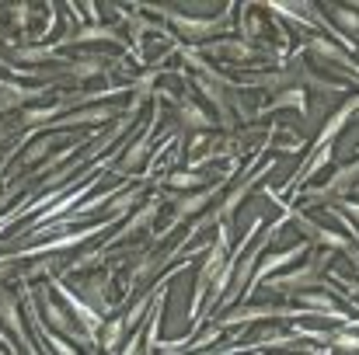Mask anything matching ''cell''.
<instances>
[{"label":"cell","instance_id":"cell-32","mask_svg":"<svg viewBox=\"0 0 359 355\" xmlns=\"http://www.w3.org/2000/svg\"><path fill=\"white\" fill-rule=\"evenodd\" d=\"M122 355H143V338H140V331L126 342V349H122Z\"/></svg>","mask_w":359,"mask_h":355},{"label":"cell","instance_id":"cell-21","mask_svg":"<svg viewBox=\"0 0 359 355\" xmlns=\"http://www.w3.org/2000/svg\"><path fill=\"white\" fill-rule=\"evenodd\" d=\"M81 293L88 296V303H91L95 314L98 310H109V275H98V279L81 282Z\"/></svg>","mask_w":359,"mask_h":355},{"label":"cell","instance_id":"cell-6","mask_svg":"<svg viewBox=\"0 0 359 355\" xmlns=\"http://www.w3.org/2000/svg\"><path fill=\"white\" fill-rule=\"evenodd\" d=\"M307 53H314L318 60H325V63H335V67H342V70H349V77H356L359 81V63L342 49V46H335L332 39H325V35H307Z\"/></svg>","mask_w":359,"mask_h":355},{"label":"cell","instance_id":"cell-5","mask_svg":"<svg viewBox=\"0 0 359 355\" xmlns=\"http://www.w3.org/2000/svg\"><path fill=\"white\" fill-rule=\"evenodd\" d=\"M49 91H53V84H18V81H0V116L25 112V109H32L39 98H46Z\"/></svg>","mask_w":359,"mask_h":355},{"label":"cell","instance_id":"cell-14","mask_svg":"<svg viewBox=\"0 0 359 355\" xmlns=\"http://www.w3.org/2000/svg\"><path fill=\"white\" fill-rule=\"evenodd\" d=\"M220 188H224V185H210V188H203V192H192V195L175 199V223H182V220H189V216L203 213V209L210 206V199H213Z\"/></svg>","mask_w":359,"mask_h":355},{"label":"cell","instance_id":"cell-35","mask_svg":"<svg viewBox=\"0 0 359 355\" xmlns=\"http://www.w3.org/2000/svg\"><path fill=\"white\" fill-rule=\"evenodd\" d=\"M325 355H328V352H325Z\"/></svg>","mask_w":359,"mask_h":355},{"label":"cell","instance_id":"cell-26","mask_svg":"<svg viewBox=\"0 0 359 355\" xmlns=\"http://www.w3.org/2000/svg\"><path fill=\"white\" fill-rule=\"evenodd\" d=\"M56 139H60V132H42L32 146H25V157H21V160H25V164H39V160L56 146Z\"/></svg>","mask_w":359,"mask_h":355},{"label":"cell","instance_id":"cell-20","mask_svg":"<svg viewBox=\"0 0 359 355\" xmlns=\"http://www.w3.org/2000/svg\"><path fill=\"white\" fill-rule=\"evenodd\" d=\"M11 53H14V60L39 67V63H49V60L60 53V46H56V42H49V46H11Z\"/></svg>","mask_w":359,"mask_h":355},{"label":"cell","instance_id":"cell-33","mask_svg":"<svg viewBox=\"0 0 359 355\" xmlns=\"http://www.w3.org/2000/svg\"><path fill=\"white\" fill-rule=\"evenodd\" d=\"M7 164H11V157H0V185H4V174H7Z\"/></svg>","mask_w":359,"mask_h":355},{"label":"cell","instance_id":"cell-12","mask_svg":"<svg viewBox=\"0 0 359 355\" xmlns=\"http://www.w3.org/2000/svg\"><path fill=\"white\" fill-rule=\"evenodd\" d=\"M304 254H307V240H304V244H297V247H290V251H283V254H272V258H265V261H262V268H255V275H251L248 289H255L258 282L272 279V272H279V268L293 265V261H297V258H304Z\"/></svg>","mask_w":359,"mask_h":355},{"label":"cell","instance_id":"cell-29","mask_svg":"<svg viewBox=\"0 0 359 355\" xmlns=\"http://www.w3.org/2000/svg\"><path fill=\"white\" fill-rule=\"evenodd\" d=\"M328 345H335V349H349V352H359V335H349V331H328V338H325Z\"/></svg>","mask_w":359,"mask_h":355},{"label":"cell","instance_id":"cell-19","mask_svg":"<svg viewBox=\"0 0 359 355\" xmlns=\"http://www.w3.org/2000/svg\"><path fill=\"white\" fill-rule=\"evenodd\" d=\"M77 42H84V46H91V42H119V35H116L112 28L88 25V28H81V32L67 35V39H63V42H56V46H77Z\"/></svg>","mask_w":359,"mask_h":355},{"label":"cell","instance_id":"cell-23","mask_svg":"<svg viewBox=\"0 0 359 355\" xmlns=\"http://www.w3.org/2000/svg\"><path fill=\"white\" fill-rule=\"evenodd\" d=\"M122 335H129V328H126V321H122V317L109 321V324H102V338H98L102 352H105V355H119Z\"/></svg>","mask_w":359,"mask_h":355},{"label":"cell","instance_id":"cell-34","mask_svg":"<svg viewBox=\"0 0 359 355\" xmlns=\"http://www.w3.org/2000/svg\"><path fill=\"white\" fill-rule=\"evenodd\" d=\"M353 293H356V296H359V286H353Z\"/></svg>","mask_w":359,"mask_h":355},{"label":"cell","instance_id":"cell-28","mask_svg":"<svg viewBox=\"0 0 359 355\" xmlns=\"http://www.w3.org/2000/svg\"><path fill=\"white\" fill-rule=\"evenodd\" d=\"M164 185L192 192V188H199V185H206V181H203V174H196V171H175V174H168V178H164Z\"/></svg>","mask_w":359,"mask_h":355},{"label":"cell","instance_id":"cell-31","mask_svg":"<svg viewBox=\"0 0 359 355\" xmlns=\"http://www.w3.org/2000/svg\"><path fill=\"white\" fill-rule=\"evenodd\" d=\"M335 209L342 213V216H353L359 223V202H349V199H342V202H335Z\"/></svg>","mask_w":359,"mask_h":355},{"label":"cell","instance_id":"cell-25","mask_svg":"<svg viewBox=\"0 0 359 355\" xmlns=\"http://www.w3.org/2000/svg\"><path fill=\"white\" fill-rule=\"evenodd\" d=\"M178 118H182L185 129H213V118L192 102H178Z\"/></svg>","mask_w":359,"mask_h":355},{"label":"cell","instance_id":"cell-7","mask_svg":"<svg viewBox=\"0 0 359 355\" xmlns=\"http://www.w3.org/2000/svg\"><path fill=\"white\" fill-rule=\"evenodd\" d=\"M210 56L217 60H234V63H248V60H258L265 56V46L262 42H241V39H217L206 46Z\"/></svg>","mask_w":359,"mask_h":355},{"label":"cell","instance_id":"cell-22","mask_svg":"<svg viewBox=\"0 0 359 355\" xmlns=\"http://www.w3.org/2000/svg\"><path fill=\"white\" fill-rule=\"evenodd\" d=\"M154 216H157V199H154L150 206H143V209H140V213H136V216H133V220H129L116 237H109V244H119V240H129L133 234H140L143 227H150V223H154Z\"/></svg>","mask_w":359,"mask_h":355},{"label":"cell","instance_id":"cell-1","mask_svg":"<svg viewBox=\"0 0 359 355\" xmlns=\"http://www.w3.org/2000/svg\"><path fill=\"white\" fill-rule=\"evenodd\" d=\"M227 247H231V223H220L217 244L210 247L206 265L199 268V279H196V286H192V303H189V321H192V324H196V317H199V310H203V296H206V289H213V282H217V275H220V268H224Z\"/></svg>","mask_w":359,"mask_h":355},{"label":"cell","instance_id":"cell-13","mask_svg":"<svg viewBox=\"0 0 359 355\" xmlns=\"http://www.w3.org/2000/svg\"><path fill=\"white\" fill-rule=\"evenodd\" d=\"M356 109H359V98H349V102H346V105H342L335 116L328 118V122H325V129H321V136L314 139V150H321V146H332V139H335V136H339V132L349 125V118L356 116Z\"/></svg>","mask_w":359,"mask_h":355},{"label":"cell","instance_id":"cell-9","mask_svg":"<svg viewBox=\"0 0 359 355\" xmlns=\"http://www.w3.org/2000/svg\"><path fill=\"white\" fill-rule=\"evenodd\" d=\"M116 116V109L109 105V102H102V105H95V109H77V112H70V116H60L53 125H46L49 132H67L70 125H102V122H109V118Z\"/></svg>","mask_w":359,"mask_h":355},{"label":"cell","instance_id":"cell-8","mask_svg":"<svg viewBox=\"0 0 359 355\" xmlns=\"http://www.w3.org/2000/svg\"><path fill=\"white\" fill-rule=\"evenodd\" d=\"M290 220L300 227V234L311 237L314 244H321V247H328V251H346V254L353 251V244L339 234V230H328V227H321V223H314V220H307V216H300V213H290Z\"/></svg>","mask_w":359,"mask_h":355},{"label":"cell","instance_id":"cell-18","mask_svg":"<svg viewBox=\"0 0 359 355\" xmlns=\"http://www.w3.org/2000/svg\"><path fill=\"white\" fill-rule=\"evenodd\" d=\"M328 14H332V28H335V35L346 32L349 42H353V35H359V11L346 7V4H335V7H328Z\"/></svg>","mask_w":359,"mask_h":355},{"label":"cell","instance_id":"cell-17","mask_svg":"<svg viewBox=\"0 0 359 355\" xmlns=\"http://www.w3.org/2000/svg\"><path fill=\"white\" fill-rule=\"evenodd\" d=\"M105 67H109V60H105V56H81V60H74V63H67V67H63V77L91 81V77H98Z\"/></svg>","mask_w":359,"mask_h":355},{"label":"cell","instance_id":"cell-24","mask_svg":"<svg viewBox=\"0 0 359 355\" xmlns=\"http://www.w3.org/2000/svg\"><path fill=\"white\" fill-rule=\"evenodd\" d=\"M276 109H297L300 116H307V95H304L300 88H286V91H279V95L272 98V105H269L265 112H276Z\"/></svg>","mask_w":359,"mask_h":355},{"label":"cell","instance_id":"cell-4","mask_svg":"<svg viewBox=\"0 0 359 355\" xmlns=\"http://www.w3.org/2000/svg\"><path fill=\"white\" fill-rule=\"evenodd\" d=\"M359 185V157L353 164H342L321 188H311V192H304V202H342L346 199V192H353Z\"/></svg>","mask_w":359,"mask_h":355},{"label":"cell","instance_id":"cell-3","mask_svg":"<svg viewBox=\"0 0 359 355\" xmlns=\"http://www.w3.org/2000/svg\"><path fill=\"white\" fill-rule=\"evenodd\" d=\"M325 261H328V254H321V258H314L311 265H300V268H293V272H286V275H272V279H265V286L272 289V293H290V296H300V293H307L311 286H321L325 282Z\"/></svg>","mask_w":359,"mask_h":355},{"label":"cell","instance_id":"cell-10","mask_svg":"<svg viewBox=\"0 0 359 355\" xmlns=\"http://www.w3.org/2000/svg\"><path fill=\"white\" fill-rule=\"evenodd\" d=\"M300 310H286L276 303H262V307H244L238 314H231L220 328H234V324H258V321H272V317H297Z\"/></svg>","mask_w":359,"mask_h":355},{"label":"cell","instance_id":"cell-15","mask_svg":"<svg viewBox=\"0 0 359 355\" xmlns=\"http://www.w3.org/2000/svg\"><path fill=\"white\" fill-rule=\"evenodd\" d=\"M42 310H46L49 324H53L60 335H67L70 342H77V345H88V342H91V335H88V331H77V328H74V321H70V317H67V314H63V310H60L53 300H42Z\"/></svg>","mask_w":359,"mask_h":355},{"label":"cell","instance_id":"cell-16","mask_svg":"<svg viewBox=\"0 0 359 355\" xmlns=\"http://www.w3.org/2000/svg\"><path fill=\"white\" fill-rule=\"evenodd\" d=\"M53 289H56V293H60V296H63V300H67L70 307H74V314H77V317L84 321L88 335H95V331L102 328V317H98V314H95V310H91L88 303H81V300H77V293H70V289H67L63 282H56V279H53Z\"/></svg>","mask_w":359,"mask_h":355},{"label":"cell","instance_id":"cell-2","mask_svg":"<svg viewBox=\"0 0 359 355\" xmlns=\"http://www.w3.org/2000/svg\"><path fill=\"white\" fill-rule=\"evenodd\" d=\"M154 14H164L171 25H175V32L182 35V39H189V42H206V39H213L217 32H224L227 25H231V11H224V14H217V18H189V14H182V11H175V7H150Z\"/></svg>","mask_w":359,"mask_h":355},{"label":"cell","instance_id":"cell-27","mask_svg":"<svg viewBox=\"0 0 359 355\" xmlns=\"http://www.w3.org/2000/svg\"><path fill=\"white\" fill-rule=\"evenodd\" d=\"M332 157H335V146H321V150H314V160H311V164H304V167L293 174V185H297V181H304V178H314V174L332 160Z\"/></svg>","mask_w":359,"mask_h":355},{"label":"cell","instance_id":"cell-11","mask_svg":"<svg viewBox=\"0 0 359 355\" xmlns=\"http://www.w3.org/2000/svg\"><path fill=\"white\" fill-rule=\"evenodd\" d=\"M0 324L32 352V338H28V331H25V324H21V314H18V300H14V293L11 289H0Z\"/></svg>","mask_w":359,"mask_h":355},{"label":"cell","instance_id":"cell-30","mask_svg":"<svg viewBox=\"0 0 359 355\" xmlns=\"http://www.w3.org/2000/svg\"><path fill=\"white\" fill-rule=\"evenodd\" d=\"M241 32H244V39H251V35H262V18H255L251 11H244V21H241Z\"/></svg>","mask_w":359,"mask_h":355}]
</instances>
